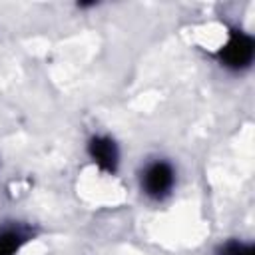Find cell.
I'll return each instance as SVG.
<instances>
[{
  "instance_id": "1",
  "label": "cell",
  "mask_w": 255,
  "mask_h": 255,
  "mask_svg": "<svg viewBox=\"0 0 255 255\" xmlns=\"http://www.w3.org/2000/svg\"><path fill=\"white\" fill-rule=\"evenodd\" d=\"M221 58L227 66L231 68H243L251 62L253 58V40L241 32H235L229 42L225 44L223 52H221Z\"/></svg>"
},
{
  "instance_id": "2",
  "label": "cell",
  "mask_w": 255,
  "mask_h": 255,
  "mask_svg": "<svg viewBox=\"0 0 255 255\" xmlns=\"http://www.w3.org/2000/svg\"><path fill=\"white\" fill-rule=\"evenodd\" d=\"M173 183V171L167 163H153L147 167L145 171V177H143V185H145V191L153 197H161L169 191Z\"/></svg>"
},
{
  "instance_id": "3",
  "label": "cell",
  "mask_w": 255,
  "mask_h": 255,
  "mask_svg": "<svg viewBox=\"0 0 255 255\" xmlns=\"http://www.w3.org/2000/svg\"><path fill=\"white\" fill-rule=\"evenodd\" d=\"M90 155L100 167L108 171H114L118 165V149L110 137H94L90 141Z\"/></svg>"
},
{
  "instance_id": "4",
  "label": "cell",
  "mask_w": 255,
  "mask_h": 255,
  "mask_svg": "<svg viewBox=\"0 0 255 255\" xmlns=\"http://www.w3.org/2000/svg\"><path fill=\"white\" fill-rule=\"evenodd\" d=\"M22 237L16 231H4L0 233V255H14V251L20 247Z\"/></svg>"
},
{
  "instance_id": "5",
  "label": "cell",
  "mask_w": 255,
  "mask_h": 255,
  "mask_svg": "<svg viewBox=\"0 0 255 255\" xmlns=\"http://www.w3.org/2000/svg\"><path fill=\"white\" fill-rule=\"evenodd\" d=\"M221 255H253V247L237 243V241H231V243L221 247Z\"/></svg>"
}]
</instances>
